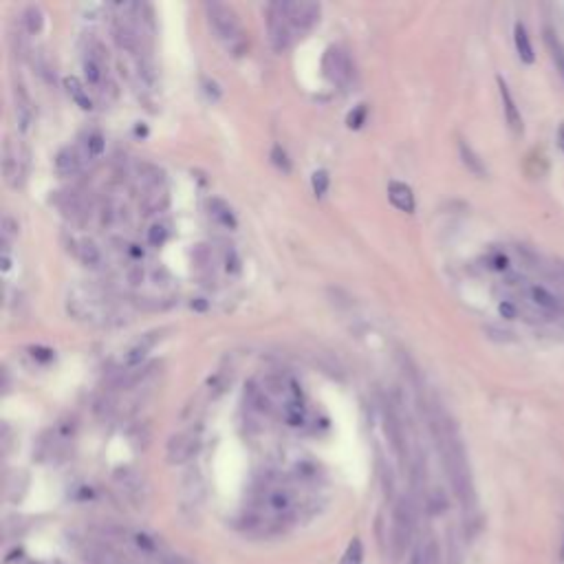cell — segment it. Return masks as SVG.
I'll return each mask as SVG.
<instances>
[{"label":"cell","mask_w":564,"mask_h":564,"mask_svg":"<svg viewBox=\"0 0 564 564\" xmlns=\"http://www.w3.org/2000/svg\"><path fill=\"white\" fill-rule=\"evenodd\" d=\"M428 421H430L432 437H434V441H437L448 480L452 485L458 503L465 509H472L476 505L474 478H472L465 445H463V441H460V434L456 430L454 419L439 403H432V406H428Z\"/></svg>","instance_id":"obj_1"},{"label":"cell","mask_w":564,"mask_h":564,"mask_svg":"<svg viewBox=\"0 0 564 564\" xmlns=\"http://www.w3.org/2000/svg\"><path fill=\"white\" fill-rule=\"evenodd\" d=\"M205 11H208V20L216 38L223 40L227 46H232L234 51H238V44H243V29L236 11L223 3H208Z\"/></svg>","instance_id":"obj_2"},{"label":"cell","mask_w":564,"mask_h":564,"mask_svg":"<svg viewBox=\"0 0 564 564\" xmlns=\"http://www.w3.org/2000/svg\"><path fill=\"white\" fill-rule=\"evenodd\" d=\"M525 302L531 306V309H535L538 313H543L547 318H553V316H560L564 313V300L562 296L553 293L549 287H543V285H533V282H529V285H525L520 289Z\"/></svg>","instance_id":"obj_3"},{"label":"cell","mask_w":564,"mask_h":564,"mask_svg":"<svg viewBox=\"0 0 564 564\" xmlns=\"http://www.w3.org/2000/svg\"><path fill=\"white\" fill-rule=\"evenodd\" d=\"M267 29H269V40H271L273 51L282 54V51L291 44V24L287 20L282 3H271L267 7Z\"/></svg>","instance_id":"obj_4"},{"label":"cell","mask_w":564,"mask_h":564,"mask_svg":"<svg viewBox=\"0 0 564 564\" xmlns=\"http://www.w3.org/2000/svg\"><path fill=\"white\" fill-rule=\"evenodd\" d=\"M413 529H415V505L413 500L403 498L395 509V523H393V540L397 551H401L408 545Z\"/></svg>","instance_id":"obj_5"},{"label":"cell","mask_w":564,"mask_h":564,"mask_svg":"<svg viewBox=\"0 0 564 564\" xmlns=\"http://www.w3.org/2000/svg\"><path fill=\"white\" fill-rule=\"evenodd\" d=\"M282 7H285L291 31L304 34L320 20V5L316 3H282Z\"/></svg>","instance_id":"obj_6"},{"label":"cell","mask_w":564,"mask_h":564,"mask_svg":"<svg viewBox=\"0 0 564 564\" xmlns=\"http://www.w3.org/2000/svg\"><path fill=\"white\" fill-rule=\"evenodd\" d=\"M322 69H324L326 78L338 86H346L351 80V62L346 54H342L338 46H331L326 51V56L322 60Z\"/></svg>","instance_id":"obj_7"},{"label":"cell","mask_w":564,"mask_h":564,"mask_svg":"<svg viewBox=\"0 0 564 564\" xmlns=\"http://www.w3.org/2000/svg\"><path fill=\"white\" fill-rule=\"evenodd\" d=\"M198 448H201L198 432L194 430L178 432L168 443V460L170 463H186V460H190L198 452Z\"/></svg>","instance_id":"obj_8"},{"label":"cell","mask_w":564,"mask_h":564,"mask_svg":"<svg viewBox=\"0 0 564 564\" xmlns=\"http://www.w3.org/2000/svg\"><path fill=\"white\" fill-rule=\"evenodd\" d=\"M3 174L9 188H20L24 181V159L20 157V152L11 143V139H7L3 148Z\"/></svg>","instance_id":"obj_9"},{"label":"cell","mask_w":564,"mask_h":564,"mask_svg":"<svg viewBox=\"0 0 564 564\" xmlns=\"http://www.w3.org/2000/svg\"><path fill=\"white\" fill-rule=\"evenodd\" d=\"M115 480H117V487L121 490V494L131 500L135 507H141L146 503V485H143V478L133 472V470H119L115 474Z\"/></svg>","instance_id":"obj_10"},{"label":"cell","mask_w":564,"mask_h":564,"mask_svg":"<svg viewBox=\"0 0 564 564\" xmlns=\"http://www.w3.org/2000/svg\"><path fill=\"white\" fill-rule=\"evenodd\" d=\"M14 111H16V126L20 133H27L31 119H34V106H31V97L24 91L22 84L14 86Z\"/></svg>","instance_id":"obj_11"},{"label":"cell","mask_w":564,"mask_h":564,"mask_svg":"<svg viewBox=\"0 0 564 564\" xmlns=\"http://www.w3.org/2000/svg\"><path fill=\"white\" fill-rule=\"evenodd\" d=\"M498 89H500V99H503V111H505V121L509 126V131L514 135H523V115L516 106V99L511 95L507 82L498 78Z\"/></svg>","instance_id":"obj_12"},{"label":"cell","mask_w":564,"mask_h":564,"mask_svg":"<svg viewBox=\"0 0 564 564\" xmlns=\"http://www.w3.org/2000/svg\"><path fill=\"white\" fill-rule=\"evenodd\" d=\"M161 340V331H152V333H148V336H143L135 346H131L128 348V353H126V357H124V364L128 366V368H135V366H139L146 357H148V353L155 348V344Z\"/></svg>","instance_id":"obj_13"},{"label":"cell","mask_w":564,"mask_h":564,"mask_svg":"<svg viewBox=\"0 0 564 564\" xmlns=\"http://www.w3.org/2000/svg\"><path fill=\"white\" fill-rule=\"evenodd\" d=\"M388 198H391V203L395 205L397 210L408 212V214L415 212V194H413V190H410V186L399 183V181H391Z\"/></svg>","instance_id":"obj_14"},{"label":"cell","mask_w":564,"mask_h":564,"mask_svg":"<svg viewBox=\"0 0 564 564\" xmlns=\"http://www.w3.org/2000/svg\"><path fill=\"white\" fill-rule=\"evenodd\" d=\"M514 42H516V51H518V58L525 62V64H533L535 62V54H533V44H531V38L525 29V24L518 22L514 27Z\"/></svg>","instance_id":"obj_15"},{"label":"cell","mask_w":564,"mask_h":564,"mask_svg":"<svg viewBox=\"0 0 564 564\" xmlns=\"http://www.w3.org/2000/svg\"><path fill=\"white\" fill-rule=\"evenodd\" d=\"M458 157H460V161H463V166H465L472 174H476V176H487V168L483 166L480 157H478L476 152L470 148V143H468L465 139H458Z\"/></svg>","instance_id":"obj_16"},{"label":"cell","mask_w":564,"mask_h":564,"mask_svg":"<svg viewBox=\"0 0 564 564\" xmlns=\"http://www.w3.org/2000/svg\"><path fill=\"white\" fill-rule=\"evenodd\" d=\"M64 89H66V93L71 95V99L75 101V104H78L82 111H91L93 109V99L89 97V91L84 89V84L78 80V78H64Z\"/></svg>","instance_id":"obj_17"},{"label":"cell","mask_w":564,"mask_h":564,"mask_svg":"<svg viewBox=\"0 0 564 564\" xmlns=\"http://www.w3.org/2000/svg\"><path fill=\"white\" fill-rule=\"evenodd\" d=\"M80 163H82V159L78 155V150L71 148V146L62 148L58 152V157H56V170L60 174H73V172H78Z\"/></svg>","instance_id":"obj_18"},{"label":"cell","mask_w":564,"mask_h":564,"mask_svg":"<svg viewBox=\"0 0 564 564\" xmlns=\"http://www.w3.org/2000/svg\"><path fill=\"white\" fill-rule=\"evenodd\" d=\"M210 214H212V218L216 221V223H221L223 227H229V229H236V216H234V212H232V208H229V205L225 203V201H221V198H212L210 201Z\"/></svg>","instance_id":"obj_19"},{"label":"cell","mask_w":564,"mask_h":564,"mask_svg":"<svg viewBox=\"0 0 564 564\" xmlns=\"http://www.w3.org/2000/svg\"><path fill=\"white\" fill-rule=\"evenodd\" d=\"M115 40H117L119 49H124V51H137V36L126 22L115 24Z\"/></svg>","instance_id":"obj_20"},{"label":"cell","mask_w":564,"mask_h":564,"mask_svg":"<svg viewBox=\"0 0 564 564\" xmlns=\"http://www.w3.org/2000/svg\"><path fill=\"white\" fill-rule=\"evenodd\" d=\"M410 564H439V549L434 545V540H428L425 545H421L415 551Z\"/></svg>","instance_id":"obj_21"},{"label":"cell","mask_w":564,"mask_h":564,"mask_svg":"<svg viewBox=\"0 0 564 564\" xmlns=\"http://www.w3.org/2000/svg\"><path fill=\"white\" fill-rule=\"evenodd\" d=\"M545 40H547V46H549V51H551V58H553V62H555V66H558V71H560V75H562V80H564V46H562V42L555 38V34L553 31H545Z\"/></svg>","instance_id":"obj_22"},{"label":"cell","mask_w":564,"mask_h":564,"mask_svg":"<svg viewBox=\"0 0 564 564\" xmlns=\"http://www.w3.org/2000/svg\"><path fill=\"white\" fill-rule=\"evenodd\" d=\"M78 256L80 261L89 267H97L101 263V253H99V247L93 243V241H82L80 247H78Z\"/></svg>","instance_id":"obj_23"},{"label":"cell","mask_w":564,"mask_h":564,"mask_svg":"<svg viewBox=\"0 0 564 564\" xmlns=\"http://www.w3.org/2000/svg\"><path fill=\"white\" fill-rule=\"evenodd\" d=\"M84 75H86V82L97 86L101 82V78H104V71H101V62L97 60V56L89 54L84 58Z\"/></svg>","instance_id":"obj_24"},{"label":"cell","mask_w":564,"mask_h":564,"mask_svg":"<svg viewBox=\"0 0 564 564\" xmlns=\"http://www.w3.org/2000/svg\"><path fill=\"white\" fill-rule=\"evenodd\" d=\"M364 560V547H362V540L360 538H353V540L348 543L340 564H362Z\"/></svg>","instance_id":"obj_25"},{"label":"cell","mask_w":564,"mask_h":564,"mask_svg":"<svg viewBox=\"0 0 564 564\" xmlns=\"http://www.w3.org/2000/svg\"><path fill=\"white\" fill-rule=\"evenodd\" d=\"M24 24H27V31L29 34H40L42 31V24H44V16H42V9L31 5L24 11Z\"/></svg>","instance_id":"obj_26"},{"label":"cell","mask_w":564,"mask_h":564,"mask_svg":"<svg viewBox=\"0 0 564 564\" xmlns=\"http://www.w3.org/2000/svg\"><path fill=\"white\" fill-rule=\"evenodd\" d=\"M328 183H331V178H328V172L326 170H316L313 172V176H311V188H313V194L318 198H322L328 192Z\"/></svg>","instance_id":"obj_27"},{"label":"cell","mask_w":564,"mask_h":564,"mask_svg":"<svg viewBox=\"0 0 564 564\" xmlns=\"http://www.w3.org/2000/svg\"><path fill=\"white\" fill-rule=\"evenodd\" d=\"M271 161H273V166H276L278 170H282V172H291V161H289V157H287V152L282 150L280 146H273V150H271Z\"/></svg>","instance_id":"obj_28"},{"label":"cell","mask_w":564,"mask_h":564,"mask_svg":"<svg viewBox=\"0 0 564 564\" xmlns=\"http://www.w3.org/2000/svg\"><path fill=\"white\" fill-rule=\"evenodd\" d=\"M166 238H168V225H166V223L152 225L150 234H148V243H150V245H155V247H159V245L166 243Z\"/></svg>","instance_id":"obj_29"},{"label":"cell","mask_w":564,"mask_h":564,"mask_svg":"<svg viewBox=\"0 0 564 564\" xmlns=\"http://www.w3.org/2000/svg\"><path fill=\"white\" fill-rule=\"evenodd\" d=\"M104 148H106V141H104V137H101V133H93L89 137V155L91 157H99L101 152H104Z\"/></svg>","instance_id":"obj_30"},{"label":"cell","mask_w":564,"mask_h":564,"mask_svg":"<svg viewBox=\"0 0 564 564\" xmlns=\"http://www.w3.org/2000/svg\"><path fill=\"white\" fill-rule=\"evenodd\" d=\"M364 121H366V104H360L348 115V128H362Z\"/></svg>","instance_id":"obj_31"},{"label":"cell","mask_w":564,"mask_h":564,"mask_svg":"<svg viewBox=\"0 0 564 564\" xmlns=\"http://www.w3.org/2000/svg\"><path fill=\"white\" fill-rule=\"evenodd\" d=\"M558 143H560V150L564 155V124H560V128H558Z\"/></svg>","instance_id":"obj_32"},{"label":"cell","mask_w":564,"mask_h":564,"mask_svg":"<svg viewBox=\"0 0 564 564\" xmlns=\"http://www.w3.org/2000/svg\"><path fill=\"white\" fill-rule=\"evenodd\" d=\"M560 560L564 562V535H562V547H560Z\"/></svg>","instance_id":"obj_33"}]
</instances>
